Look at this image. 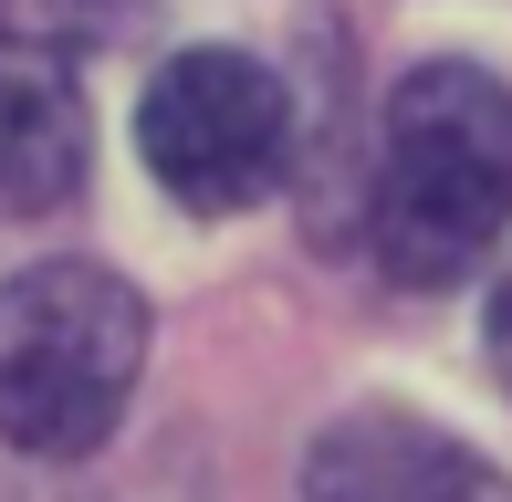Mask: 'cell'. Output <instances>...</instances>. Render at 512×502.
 <instances>
[{"instance_id": "cell-1", "label": "cell", "mask_w": 512, "mask_h": 502, "mask_svg": "<svg viewBox=\"0 0 512 502\" xmlns=\"http://www.w3.org/2000/svg\"><path fill=\"white\" fill-rule=\"evenodd\" d=\"M512 231V95L481 63H408L377 116L366 251L387 283L439 293Z\"/></svg>"}, {"instance_id": "cell-2", "label": "cell", "mask_w": 512, "mask_h": 502, "mask_svg": "<svg viewBox=\"0 0 512 502\" xmlns=\"http://www.w3.org/2000/svg\"><path fill=\"white\" fill-rule=\"evenodd\" d=\"M147 377V304L105 262H32L0 283V440L84 461Z\"/></svg>"}, {"instance_id": "cell-3", "label": "cell", "mask_w": 512, "mask_h": 502, "mask_svg": "<svg viewBox=\"0 0 512 502\" xmlns=\"http://www.w3.org/2000/svg\"><path fill=\"white\" fill-rule=\"evenodd\" d=\"M136 157H147V178L178 210H199V220L262 210L293 178V84L272 74V63L230 53V42H199V53H178L168 74L147 84Z\"/></svg>"}, {"instance_id": "cell-4", "label": "cell", "mask_w": 512, "mask_h": 502, "mask_svg": "<svg viewBox=\"0 0 512 502\" xmlns=\"http://www.w3.org/2000/svg\"><path fill=\"white\" fill-rule=\"evenodd\" d=\"M304 502H512V482L450 429H418L398 408H356L314 440Z\"/></svg>"}, {"instance_id": "cell-5", "label": "cell", "mask_w": 512, "mask_h": 502, "mask_svg": "<svg viewBox=\"0 0 512 502\" xmlns=\"http://www.w3.org/2000/svg\"><path fill=\"white\" fill-rule=\"evenodd\" d=\"M84 157H95V116H84L74 63L0 32V220L63 210L84 189Z\"/></svg>"}, {"instance_id": "cell-6", "label": "cell", "mask_w": 512, "mask_h": 502, "mask_svg": "<svg viewBox=\"0 0 512 502\" xmlns=\"http://www.w3.org/2000/svg\"><path fill=\"white\" fill-rule=\"evenodd\" d=\"M492 377L512 387V272H502V293H492Z\"/></svg>"}]
</instances>
